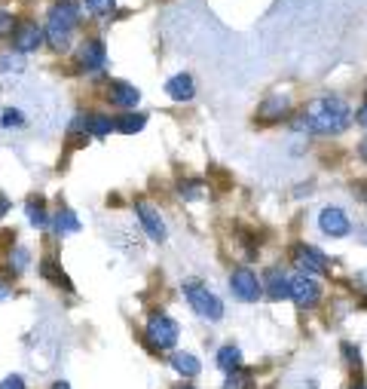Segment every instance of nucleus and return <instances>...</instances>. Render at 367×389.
Instances as JSON below:
<instances>
[{
  "instance_id": "aec40b11",
  "label": "nucleus",
  "mask_w": 367,
  "mask_h": 389,
  "mask_svg": "<svg viewBox=\"0 0 367 389\" xmlns=\"http://www.w3.org/2000/svg\"><path fill=\"white\" fill-rule=\"evenodd\" d=\"M28 211V221H31V227H46L49 224V215H46V206H43V199H31L25 206Z\"/></svg>"
},
{
  "instance_id": "c9c22d12",
  "label": "nucleus",
  "mask_w": 367,
  "mask_h": 389,
  "mask_svg": "<svg viewBox=\"0 0 367 389\" xmlns=\"http://www.w3.org/2000/svg\"><path fill=\"white\" fill-rule=\"evenodd\" d=\"M184 389H193V386H184Z\"/></svg>"
},
{
  "instance_id": "f8f14e48",
  "label": "nucleus",
  "mask_w": 367,
  "mask_h": 389,
  "mask_svg": "<svg viewBox=\"0 0 367 389\" xmlns=\"http://www.w3.org/2000/svg\"><path fill=\"white\" fill-rule=\"evenodd\" d=\"M107 98H110V105H116V108H135L138 101H141V92H138L132 83H123V80H114L110 83V89H107Z\"/></svg>"
},
{
  "instance_id": "39448f33",
  "label": "nucleus",
  "mask_w": 367,
  "mask_h": 389,
  "mask_svg": "<svg viewBox=\"0 0 367 389\" xmlns=\"http://www.w3.org/2000/svg\"><path fill=\"white\" fill-rule=\"evenodd\" d=\"M229 289H233V294L239 301L254 303L263 294V282L257 279V273L251 267H239V270H233V276H229Z\"/></svg>"
},
{
  "instance_id": "6e6552de",
  "label": "nucleus",
  "mask_w": 367,
  "mask_h": 389,
  "mask_svg": "<svg viewBox=\"0 0 367 389\" xmlns=\"http://www.w3.org/2000/svg\"><path fill=\"white\" fill-rule=\"evenodd\" d=\"M318 227H321V233L330 236V239H339V236H349V233H352V221H349L346 211L337 209V206H327L325 211H321Z\"/></svg>"
},
{
  "instance_id": "2eb2a0df",
  "label": "nucleus",
  "mask_w": 367,
  "mask_h": 389,
  "mask_svg": "<svg viewBox=\"0 0 367 389\" xmlns=\"http://www.w3.org/2000/svg\"><path fill=\"white\" fill-rule=\"evenodd\" d=\"M165 92L174 98V101H190L196 95V86H193V77L190 74H178V77H172L165 83Z\"/></svg>"
},
{
  "instance_id": "393cba45",
  "label": "nucleus",
  "mask_w": 367,
  "mask_h": 389,
  "mask_svg": "<svg viewBox=\"0 0 367 389\" xmlns=\"http://www.w3.org/2000/svg\"><path fill=\"white\" fill-rule=\"evenodd\" d=\"M83 4H86V9L92 16H107L110 9L116 6V0H83Z\"/></svg>"
},
{
  "instance_id": "9b49d317",
  "label": "nucleus",
  "mask_w": 367,
  "mask_h": 389,
  "mask_svg": "<svg viewBox=\"0 0 367 389\" xmlns=\"http://www.w3.org/2000/svg\"><path fill=\"white\" fill-rule=\"evenodd\" d=\"M77 62L86 71H101V68H104V62H107L104 43H101V40H83L80 50H77Z\"/></svg>"
},
{
  "instance_id": "c756f323",
  "label": "nucleus",
  "mask_w": 367,
  "mask_h": 389,
  "mask_svg": "<svg viewBox=\"0 0 367 389\" xmlns=\"http://www.w3.org/2000/svg\"><path fill=\"white\" fill-rule=\"evenodd\" d=\"M355 120H358V123H361V126L367 129V105H361V108H358V114H355Z\"/></svg>"
},
{
  "instance_id": "2f4dec72",
  "label": "nucleus",
  "mask_w": 367,
  "mask_h": 389,
  "mask_svg": "<svg viewBox=\"0 0 367 389\" xmlns=\"http://www.w3.org/2000/svg\"><path fill=\"white\" fill-rule=\"evenodd\" d=\"M4 298H9V285L0 282V301H4Z\"/></svg>"
},
{
  "instance_id": "5701e85b",
  "label": "nucleus",
  "mask_w": 367,
  "mask_h": 389,
  "mask_svg": "<svg viewBox=\"0 0 367 389\" xmlns=\"http://www.w3.org/2000/svg\"><path fill=\"white\" fill-rule=\"evenodd\" d=\"M0 126H4V129H18V126H25V114H22V110H13V108H6L4 110V114H0Z\"/></svg>"
},
{
  "instance_id": "9d476101",
  "label": "nucleus",
  "mask_w": 367,
  "mask_h": 389,
  "mask_svg": "<svg viewBox=\"0 0 367 389\" xmlns=\"http://www.w3.org/2000/svg\"><path fill=\"white\" fill-rule=\"evenodd\" d=\"M291 257H294V267H297L300 273H321V270H327V261H325V255L318 252V248H312V245H294V252H291Z\"/></svg>"
},
{
  "instance_id": "4be33fe9",
  "label": "nucleus",
  "mask_w": 367,
  "mask_h": 389,
  "mask_svg": "<svg viewBox=\"0 0 367 389\" xmlns=\"http://www.w3.org/2000/svg\"><path fill=\"white\" fill-rule=\"evenodd\" d=\"M0 71L4 74H22L25 71V55L22 52H4L0 55Z\"/></svg>"
},
{
  "instance_id": "a878e982",
  "label": "nucleus",
  "mask_w": 367,
  "mask_h": 389,
  "mask_svg": "<svg viewBox=\"0 0 367 389\" xmlns=\"http://www.w3.org/2000/svg\"><path fill=\"white\" fill-rule=\"evenodd\" d=\"M248 374H242V371H233L227 377V383H224V389H248Z\"/></svg>"
},
{
  "instance_id": "4468645a",
  "label": "nucleus",
  "mask_w": 367,
  "mask_h": 389,
  "mask_svg": "<svg viewBox=\"0 0 367 389\" xmlns=\"http://www.w3.org/2000/svg\"><path fill=\"white\" fill-rule=\"evenodd\" d=\"M263 291L270 294L272 301H288L291 298V279H288V276H282L279 270H270V273H266Z\"/></svg>"
},
{
  "instance_id": "bb28decb",
  "label": "nucleus",
  "mask_w": 367,
  "mask_h": 389,
  "mask_svg": "<svg viewBox=\"0 0 367 389\" xmlns=\"http://www.w3.org/2000/svg\"><path fill=\"white\" fill-rule=\"evenodd\" d=\"M181 197H187V199L202 197V184L199 181H181Z\"/></svg>"
},
{
  "instance_id": "1a4fd4ad",
  "label": "nucleus",
  "mask_w": 367,
  "mask_h": 389,
  "mask_svg": "<svg viewBox=\"0 0 367 389\" xmlns=\"http://www.w3.org/2000/svg\"><path fill=\"white\" fill-rule=\"evenodd\" d=\"M135 215H138V221H141V227L147 230V236H150L153 243H162L169 230H165V221L160 215V209H153L150 202H135Z\"/></svg>"
},
{
  "instance_id": "7ed1b4c3",
  "label": "nucleus",
  "mask_w": 367,
  "mask_h": 389,
  "mask_svg": "<svg viewBox=\"0 0 367 389\" xmlns=\"http://www.w3.org/2000/svg\"><path fill=\"white\" fill-rule=\"evenodd\" d=\"M184 294H187L190 307L196 310V316L208 319V322H217L220 316H224V301H220L215 291H208L205 285L187 282V285H184Z\"/></svg>"
},
{
  "instance_id": "473e14b6",
  "label": "nucleus",
  "mask_w": 367,
  "mask_h": 389,
  "mask_svg": "<svg viewBox=\"0 0 367 389\" xmlns=\"http://www.w3.org/2000/svg\"><path fill=\"white\" fill-rule=\"evenodd\" d=\"M358 153H361V156H364V160H367V138H364V141H361V147H358Z\"/></svg>"
},
{
  "instance_id": "7c9ffc66",
  "label": "nucleus",
  "mask_w": 367,
  "mask_h": 389,
  "mask_svg": "<svg viewBox=\"0 0 367 389\" xmlns=\"http://www.w3.org/2000/svg\"><path fill=\"white\" fill-rule=\"evenodd\" d=\"M6 211H9V199L4 197V193H0V218H4V215H6Z\"/></svg>"
},
{
  "instance_id": "0eeeda50",
  "label": "nucleus",
  "mask_w": 367,
  "mask_h": 389,
  "mask_svg": "<svg viewBox=\"0 0 367 389\" xmlns=\"http://www.w3.org/2000/svg\"><path fill=\"white\" fill-rule=\"evenodd\" d=\"M43 40H46V31L37 22H22V25H16V31H13V50L22 55L40 50Z\"/></svg>"
},
{
  "instance_id": "f3484780",
  "label": "nucleus",
  "mask_w": 367,
  "mask_h": 389,
  "mask_svg": "<svg viewBox=\"0 0 367 389\" xmlns=\"http://www.w3.org/2000/svg\"><path fill=\"white\" fill-rule=\"evenodd\" d=\"M77 230H80V218L71 209H59V215H55V233L68 236V233H77Z\"/></svg>"
},
{
  "instance_id": "ddd939ff",
  "label": "nucleus",
  "mask_w": 367,
  "mask_h": 389,
  "mask_svg": "<svg viewBox=\"0 0 367 389\" xmlns=\"http://www.w3.org/2000/svg\"><path fill=\"white\" fill-rule=\"evenodd\" d=\"M288 108H291L288 95H270L260 108H257V114H260V120H266V123H272V120H282L288 114Z\"/></svg>"
},
{
  "instance_id": "b1692460",
  "label": "nucleus",
  "mask_w": 367,
  "mask_h": 389,
  "mask_svg": "<svg viewBox=\"0 0 367 389\" xmlns=\"http://www.w3.org/2000/svg\"><path fill=\"white\" fill-rule=\"evenodd\" d=\"M9 264H13V270H18L22 273L28 264H31V252H28L25 245H18V248H13V257H9Z\"/></svg>"
},
{
  "instance_id": "f704fd0d",
  "label": "nucleus",
  "mask_w": 367,
  "mask_h": 389,
  "mask_svg": "<svg viewBox=\"0 0 367 389\" xmlns=\"http://www.w3.org/2000/svg\"><path fill=\"white\" fill-rule=\"evenodd\" d=\"M355 389H367V386H355Z\"/></svg>"
},
{
  "instance_id": "f03ea898",
  "label": "nucleus",
  "mask_w": 367,
  "mask_h": 389,
  "mask_svg": "<svg viewBox=\"0 0 367 389\" xmlns=\"http://www.w3.org/2000/svg\"><path fill=\"white\" fill-rule=\"evenodd\" d=\"M80 22V9L71 0H59V4L49 6V16H46V40H49L52 50H68L71 43V31Z\"/></svg>"
},
{
  "instance_id": "cd10ccee",
  "label": "nucleus",
  "mask_w": 367,
  "mask_h": 389,
  "mask_svg": "<svg viewBox=\"0 0 367 389\" xmlns=\"http://www.w3.org/2000/svg\"><path fill=\"white\" fill-rule=\"evenodd\" d=\"M0 389H25V381L18 374H13V377H6V381H0Z\"/></svg>"
},
{
  "instance_id": "412c9836",
  "label": "nucleus",
  "mask_w": 367,
  "mask_h": 389,
  "mask_svg": "<svg viewBox=\"0 0 367 389\" xmlns=\"http://www.w3.org/2000/svg\"><path fill=\"white\" fill-rule=\"evenodd\" d=\"M144 120H147L144 114H126V117H119L114 126L123 135H135V132H141V129H144Z\"/></svg>"
},
{
  "instance_id": "a211bd4d",
  "label": "nucleus",
  "mask_w": 367,
  "mask_h": 389,
  "mask_svg": "<svg viewBox=\"0 0 367 389\" xmlns=\"http://www.w3.org/2000/svg\"><path fill=\"white\" fill-rule=\"evenodd\" d=\"M172 365H174V371L184 374V377H196L199 374V359L190 356V353H178L172 359Z\"/></svg>"
},
{
  "instance_id": "f257e3e1",
  "label": "nucleus",
  "mask_w": 367,
  "mask_h": 389,
  "mask_svg": "<svg viewBox=\"0 0 367 389\" xmlns=\"http://www.w3.org/2000/svg\"><path fill=\"white\" fill-rule=\"evenodd\" d=\"M349 120H352V114H349V105L343 98L321 95L315 101H309L306 110L297 117L294 129L297 132H309V135H337L349 126Z\"/></svg>"
},
{
  "instance_id": "6ab92c4d",
  "label": "nucleus",
  "mask_w": 367,
  "mask_h": 389,
  "mask_svg": "<svg viewBox=\"0 0 367 389\" xmlns=\"http://www.w3.org/2000/svg\"><path fill=\"white\" fill-rule=\"evenodd\" d=\"M114 120L110 117H104V114H92L89 117V135H95V138H104V135H110L114 132Z\"/></svg>"
},
{
  "instance_id": "423d86ee",
  "label": "nucleus",
  "mask_w": 367,
  "mask_h": 389,
  "mask_svg": "<svg viewBox=\"0 0 367 389\" xmlns=\"http://www.w3.org/2000/svg\"><path fill=\"white\" fill-rule=\"evenodd\" d=\"M318 298H321V285L312 279L309 273H297L291 279V301L297 303L300 310H312L318 303Z\"/></svg>"
},
{
  "instance_id": "c85d7f7f",
  "label": "nucleus",
  "mask_w": 367,
  "mask_h": 389,
  "mask_svg": "<svg viewBox=\"0 0 367 389\" xmlns=\"http://www.w3.org/2000/svg\"><path fill=\"white\" fill-rule=\"evenodd\" d=\"M16 28H13V16H6V13H0V37H6V34H13Z\"/></svg>"
},
{
  "instance_id": "72a5a7b5",
  "label": "nucleus",
  "mask_w": 367,
  "mask_h": 389,
  "mask_svg": "<svg viewBox=\"0 0 367 389\" xmlns=\"http://www.w3.org/2000/svg\"><path fill=\"white\" fill-rule=\"evenodd\" d=\"M52 389H71V386L64 383V381H59V383H52Z\"/></svg>"
},
{
  "instance_id": "dca6fc26",
  "label": "nucleus",
  "mask_w": 367,
  "mask_h": 389,
  "mask_svg": "<svg viewBox=\"0 0 367 389\" xmlns=\"http://www.w3.org/2000/svg\"><path fill=\"white\" fill-rule=\"evenodd\" d=\"M239 365H242V353H239V347H220L217 349V368H224L227 374H233L239 371Z\"/></svg>"
},
{
  "instance_id": "20e7f679",
  "label": "nucleus",
  "mask_w": 367,
  "mask_h": 389,
  "mask_svg": "<svg viewBox=\"0 0 367 389\" xmlns=\"http://www.w3.org/2000/svg\"><path fill=\"white\" fill-rule=\"evenodd\" d=\"M178 322L169 319L165 313H153L150 319H147V340L156 347V349H172L174 344H178Z\"/></svg>"
}]
</instances>
